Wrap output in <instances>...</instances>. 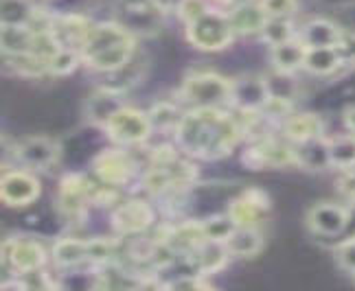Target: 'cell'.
Returning a JSON list of instances; mask_svg holds the SVG:
<instances>
[{"label":"cell","instance_id":"37","mask_svg":"<svg viewBox=\"0 0 355 291\" xmlns=\"http://www.w3.org/2000/svg\"><path fill=\"white\" fill-rule=\"evenodd\" d=\"M336 258L340 263V267L355 274V237L347 239L343 245L338 247V252H336Z\"/></svg>","mask_w":355,"mask_h":291},{"label":"cell","instance_id":"13","mask_svg":"<svg viewBox=\"0 0 355 291\" xmlns=\"http://www.w3.org/2000/svg\"><path fill=\"white\" fill-rule=\"evenodd\" d=\"M94 186L81 173H66L60 182V206L64 215L77 217L84 213V208L92 204Z\"/></svg>","mask_w":355,"mask_h":291},{"label":"cell","instance_id":"22","mask_svg":"<svg viewBox=\"0 0 355 291\" xmlns=\"http://www.w3.org/2000/svg\"><path fill=\"white\" fill-rule=\"evenodd\" d=\"M296 158H298V166H303V169H309V171L327 169V166H331L329 141H324L322 136H318V138H311V141L298 143Z\"/></svg>","mask_w":355,"mask_h":291},{"label":"cell","instance_id":"1","mask_svg":"<svg viewBox=\"0 0 355 291\" xmlns=\"http://www.w3.org/2000/svg\"><path fill=\"white\" fill-rule=\"evenodd\" d=\"M243 127L239 118L222 112L220 107H196L182 114L175 127V138L184 154L220 160L226 158L241 141Z\"/></svg>","mask_w":355,"mask_h":291},{"label":"cell","instance_id":"28","mask_svg":"<svg viewBox=\"0 0 355 291\" xmlns=\"http://www.w3.org/2000/svg\"><path fill=\"white\" fill-rule=\"evenodd\" d=\"M37 9L29 0H3V24L5 26H31Z\"/></svg>","mask_w":355,"mask_h":291},{"label":"cell","instance_id":"29","mask_svg":"<svg viewBox=\"0 0 355 291\" xmlns=\"http://www.w3.org/2000/svg\"><path fill=\"white\" fill-rule=\"evenodd\" d=\"M331 166L338 169H353L355 166V136H336L329 141Z\"/></svg>","mask_w":355,"mask_h":291},{"label":"cell","instance_id":"11","mask_svg":"<svg viewBox=\"0 0 355 291\" xmlns=\"http://www.w3.org/2000/svg\"><path fill=\"white\" fill-rule=\"evenodd\" d=\"M13 154L29 169L46 171L60 160V145L49 136H29L16 143Z\"/></svg>","mask_w":355,"mask_h":291},{"label":"cell","instance_id":"38","mask_svg":"<svg viewBox=\"0 0 355 291\" xmlns=\"http://www.w3.org/2000/svg\"><path fill=\"white\" fill-rule=\"evenodd\" d=\"M345 125H347L351 132H355V105L349 107L347 112H345Z\"/></svg>","mask_w":355,"mask_h":291},{"label":"cell","instance_id":"26","mask_svg":"<svg viewBox=\"0 0 355 291\" xmlns=\"http://www.w3.org/2000/svg\"><path fill=\"white\" fill-rule=\"evenodd\" d=\"M263 83H266V90H268V99L270 101L292 105V101L296 99L298 83L292 77V73H283V71H277V68H275V73L263 77Z\"/></svg>","mask_w":355,"mask_h":291},{"label":"cell","instance_id":"12","mask_svg":"<svg viewBox=\"0 0 355 291\" xmlns=\"http://www.w3.org/2000/svg\"><path fill=\"white\" fill-rule=\"evenodd\" d=\"M0 197L11 208L29 206L40 197V182L29 171H7L0 182Z\"/></svg>","mask_w":355,"mask_h":291},{"label":"cell","instance_id":"4","mask_svg":"<svg viewBox=\"0 0 355 291\" xmlns=\"http://www.w3.org/2000/svg\"><path fill=\"white\" fill-rule=\"evenodd\" d=\"M180 94L198 107H220L233 99V81L215 73H196L184 79Z\"/></svg>","mask_w":355,"mask_h":291},{"label":"cell","instance_id":"39","mask_svg":"<svg viewBox=\"0 0 355 291\" xmlns=\"http://www.w3.org/2000/svg\"><path fill=\"white\" fill-rule=\"evenodd\" d=\"M220 3L226 5V7H230V9H235V7L245 5V3H254V0H220Z\"/></svg>","mask_w":355,"mask_h":291},{"label":"cell","instance_id":"14","mask_svg":"<svg viewBox=\"0 0 355 291\" xmlns=\"http://www.w3.org/2000/svg\"><path fill=\"white\" fill-rule=\"evenodd\" d=\"M351 211L338 204H318L307 213V226L316 234L338 237L349 228Z\"/></svg>","mask_w":355,"mask_h":291},{"label":"cell","instance_id":"32","mask_svg":"<svg viewBox=\"0 0 355 291\" xmlns=\"http://www.w3.org/2000/svg\"><path fill=\"white\" fill-rule=\"evenodd\" d=\"M261 37L268 42L270 46H277L281 42H288L294 37V26L288 18H268Z\"/></svg>","mask_w":355,"mask_h":291},{"label":"cell","instance_id":"23","mask_svg":"<svg viewBox=\"0 0 355 291\" xmlns=\"http://www.w3.org/2000/svg\"><path fill=\"white\" fill-rule=\"evenodd\" d=\"M51 254L60 267H75L79 263L90 261L88 239H73V237L60 239L55 245H53Z\"/></svg>","mask_w":355,"mask_h":291},{"label":"cell","instance_id":"16","mask_svg":"<svg viewBox=\"0 0 355 291\" xmlns=\"http://www.w3.org/2000/svg\"><path fill=\"white\" fill-rule=\"evenodd\" d=\"M193 254V263H196V272L202 274V276H211V274H217L226 267L228 263V247L224 241H204Z\"/></svg>","mask_w":355,"mask_h":291},{"label":"cell","instance_id":"34","mask_svg":"<svg viewBox=\"0 0 355 291\" xmlns=\"http://www.w3.org/2000/svg\"><path fill=\"white\" fill-rule=\"evenodd\" d=\"M268 18H290L296 11V0H259Z\"/></svg>","mask_w":355,"mask_h":291},{"label":"cell","instance_id":"24","mask_svg":"<svg viewBox=\"0 0 355 291\" xmlns=\"http://www.w3.org/2000/svg\"><path fill=\"white\" fill-rule=\"evenodd\" d=\"M340 35H343V29H338V26L329 20H311L305 24L303 33H300V39L305 42L307 48H316V46H336Z\"/></svg>","mask_w":355,"mask_h":291},{"label":"cell","instance_id":"31","mask_svg":"<svg viewBox=\"0 0 355 291\" xmlns=\"http://www.w3.org/2000/svg\"><path fill=\"white\" fill-rule=\"evenodd\" d=\"M149 121L156 130H167V127H178V123L182 121L180 109L171 101H158L152 109H149Z\"/></svg>","mask_w":355,"mask_h":291},{"label":"cell","instance_id":"5","mask_svg":"<svg viewBox=\"0 0 355 291\" xmlns=\"http://www.w3.org/2000/svg\"><path fill=\"white\" fill-rule=\"evenodd\" d=\"M107 136L121 147H130V145H143L149 136H152L154 125L149 121L147 112H141V109L123 105L112 114V118L105 123Z\"/></svg>","mask_w":355,"mask_h":291},{"label":"cell","instance_id":"33","mask_svg":"<svg viewBox=\"0 0 355 291\" xmlns=\"http://www.w3.org/2000/svg\"><path fill=\"white\" fill-rule=\"evenodd\" d=\"M237 224L233 219H230V215H215L211 219L204 221V232H207V239L211 241H226L230 234L235 232Z\"/></svg>","mask_w":355,"mask_h":291},{"label":"cell","instance_id":"27","mask_svg":"<svg viewBox=\"0 0 355 291\" xmlns=\"http://www.w3.org/2000/svg\"><path fill=\"white\" fill-rule=\"evenodd\" d=\"M303 68H307L313 75H331L338 68H343V60H340V53L336 46H316L307 48Z\"/></svg>","mask_w":355,"mask_h":291},{"label":"cell","instance_id":"3","mask_svg":"<svg viewBox=\"0 0 355 291\" xmlns=\"http://www.w3.org/2000/svg\"><path fill=\"white\" fill-rule=\"evenodd\" d=\"M235 29L230 24L228 16L215 11H207L202 18L196 22L187 24V42L191 46H196L200 51H224L233 44L235 39Z\"/></svg>","mask_w":355,"mask_h":291},{"label":"cell","instance_id":"2","mask_svg":"<svg viewBox=\"0 0 355 291\" xmlns=\"http://www.w3.org/2000/svg\"><path fill=\"white\" fill-rule=\"evenodd\" d=\"M165 9L156 5V0H116L114 22L121 24L134 37L156 35L165 20Z\"/></svg>","mask_w":355,"mask_h":291},{"label":"cell","instance_id":"7","mask_svg":"<svg viewBox=\"0 0 355 291\" xmlns=\"http://www.w3.org/2000/svg\"><path fill=\"white\" fill-rule=\"evenodd\" d=\"M3 263L5 267L11 265V270H16L20 276L40 272L46 265V247L26 237L7 239L3 243Z\"/></svg>","mask_w":355,"mask_h":291},{"label":"cell","instance_id":"6","mask_svg":"<svg viewBox=\"0 0 355 291\" xmlns=\"http://www.w3.org/2000/svg\"><path fill=\"white\" fill-rule=\"evenodd\" d=\"M243 166H248L252 171H263V169H283V166H298L296 158V147L275 141V138H261L257 141L245 154L241 156Z\"/></svg>","mask_w":355,"mask_h":291},{"label":"cell","instance_id":"18","mask_svg":"<svg viewBox=\"0 0 355 291\" xmlns=\"http://www.w3.org/2000/svg\"><path fill=\"white\" fill-rule=\"evenodd\" d=\"M239 109H263L268 103V90L263 79L241 77L233 83V99Z\"/></svg>","mask_w":355,"mask_h":291},{"label":"cell","instance_id":"17","mask_svg":"<svg viewBox=\"0 0 355 291\" xmlns=\"http://www.w3.org/2000/svg\"><path fill=\"white\" fill-rule=\"evenodd\" d=\"M226 16H228L230 24H233L235 33H239V35L261 33L266 22H268V13L261 9V5H259V3L239 5L235 9H230Z\"/></svg>","mask_w":355,"mask_h":291},{"label":"cell","instance_id":"19","mask_svg":"<svg viewBox=\"0 0 355 291\" xmlns=\"http://www.w3.org/2000/svg\"><path fill=\"white\" fill-rule=\"evenodd\" d=\"M283 132H285V136H288V141L298 145V143H305V141H311V138L322 136L324 123H322L320 116L309 114V112L290 114L288 118H285Z\"/></svg>","mask_w":355,"mask_h":291},{"label":"cell","instance_id":"9","mask_svg":"<svg viewBox=\"0 0 355 291\" xmlns=\"http://www.w3.org/2000/svg\"><path fill=\"white\" fill-rule=\"evenodd\" d=\"M228 215L237 226H259L270 215V195L263 188H245L230 202Z\"/></svg>","mask_w":355,"mask_h":291},{"label":"cell","instance_id":"21","mask_svg":"<svg viewBox=\"0 0 355 291\" xmlns=\"http://www.w3.org/2000/svg\"><path fill=\"white\" fill-rule=\"evenodd\" d=\"M305 55H307V44L300 37H292L288 42L272 46V64L277 71L283 73H294L300 66H305Z\"/></svg>","mask_w":355,"mask_h":291},{"label":"cell","instance_id":"20","mask_svg":"<svg viewBox=\"0 0 355 291\" xmlns=\"http://www.w3.org/2000/svg\"><path fill=\"white\" fill-rule=\"evenodd\" d=\"M230 256L250 258L257 256L263 249V234L254 226H237L235 232L224 241Z\"/></svg>","mask_w":355,"mask_h":291},{"label":"cell","instance_id":"15","mask_svg":"<svg viewBox=\"0 0 355 291\" xmlns=\"http://www.w3.org/2000/svg\"><path fill=\"white\" fill-rule=\"evenodd\" d=\"M125 103L121 101V92L114 88L103 86L101 90L94 92L88 103H86V116L88 121H92L99 127H105V123L112 118V114L116 112L119 107H123Z\"/></svg>","mask_w":355,"mask_h":291},{"label":"cell","instance_id":"30","mask_svg":"<svg viewBox=\"0 0 355 291\" xmlns=\"http://www.w3.org/2000/svg\"><path fill=\"white\" fill-rule=\"evenodd\" d=\"M84 62L81 51L75 46H62L49 58V73L51 75H71L75 68Z\"/></svg>","mask_w":355,"mask_h":291},{"label":"cell","instance_id":"25","mask_svg":"<svg viewBox=\"0 0 355 291\" xmlns=\"http://www.w3.org/2000/svg\"><path fill=\"white\" fill-rule=\"evenodd\" d=\"M11 73L22 77H42L49 73V60L35 53H3Z\"/></svg>","mask_w":355,"mask_h":291},{"label":"cell","instance_id":"10","mask_svg":"<svg viewBox=\"0 0 355 291\" xmlns=\"http://www.w3.org/2000/svg\"><path fill=\"white\" fill-rule=\"evenodd\" d=\"M154 208L145 200H128L114 208L112 213V228L121 237H132L141 234L154 226Z\"/></svg>","mask_w":355,"mask_h":291},{"label":"cell","instance_id":"36","mask_svg":"<svg viewBox=\"0 0 355 291\" xmlns=\"http://www.w3.org/2000/svg\"><path fill=\"white\" fill-rule=\"evenodd\" d=\"M343 66H355V33L353 31H343L338 44H336Z\"/></svg>","mask_w":355,"mask_h":291},{"label":"cell","instance_id":"8","mask_svg":"<svg viewBox=\"0 0 355 291\" xmlns=\"http://www.w3.org/2000/svg\"><path fill=\"white\" fill-rule=\"evenodd\" d=\"M92 169L97 173L101 184L123 186L134 177V158L121 145L116 149H103L101 154L92 160Z\"/></svg>","mask_w":355,"mask_h":291},{"label":"cell","instance_id":"35","mask_svg":"<svg viewBox=\"0 0 355 291\" xmlns=\"http://www.w3.org/2000/svg\"><path fill=\"white\" fill-rule=\"evenodd\" d=\"M175 11H178V16L182 18L184 24H191L198 18H202L209 9H207V5H204V0H180V5H178Z\"/></svg>","mask_w":355,"mask_h":291}]
</instances>
